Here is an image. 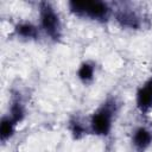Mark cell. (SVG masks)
<instances>
[{
	"mask_svg": "<svg viewBox=\"0 0 152 152\" xmlns=\"http://www.w3.org/2000/svg\"><path fill=\"white\" fill-rule=\"evenodd\" d=\"M118 113V102L114 97L106 99L89 118V132L97 137H108L113 129L115 115Z\"/></svg>",
	"mask_w": 152,
	"mask_h": 152,
	"instance_id": "6da1fadb",
	"label": "cell"
},
{
	"mask_svg": "<svg viewBox=\"0 0 152 152\" xmlns=\"http://www.w3.org/2000/svg\"><path fill=\"white\" fill-rule=\"evenodd\" d=\"M68 7L74 15L97 23L108 21L113 12L109 4L102 0H86V1L71 0L68 2Z\"/></svg>",
	"mask_w": 152,
	"mask_h": 152,
	"instance_id": "7a4b0ae2",
	"label": "cell"
},
{
	"mask_svg": "<svg viewBox=\"0 0 152 152\" xmlns=\"http://www.w3.org/2000/svg\"><path fill=\"white\" fill-rule=\"evenodd\" d=\"M39 28L52 42H59L62 39L63 28L62 20L55 7L48 1H40L38 4Z\"/></svg>",
	"mask_w": 152,
	"mask_h": 152,
	"instance_id": "3957f363",
	"label": "cell"
},
{
	"mask_svg": "<svg viewBox=\"0 0 152 152\" xmlns=\"http://www.w3.org/2000/svg\"><path fill=\"white\" fill-rule=\"evenodd\" d=\"M135 107L144 115L152 110V75L138 87L135 91Z\"/></svg>",
	"mask_w": 152,
	"mask_h": 152,
	"instance_id": "277c9868",
	"label": "cell"
},
{
	"mask_svg": "<svg viewBox=\"0 0 152 152\" xmlns=\"http://www.w3.org/2000/svg\"><path fill=\"white\" fill-rule=\"evenodd\" d=\"M131 144L135 152H146L152 145V129L146 126H138L131 135Z\"/></svg>",
	"mask_w": 152,
	"mask_h": 152,
	"instance_id": "5b68a950",
	"label": "cell"
},
{
	"mask_svg": "<svg viewBox=\"0 0 152 152\" xmlns=\"http://www.w3.org/2000/svg\"><path fill=\"white\" fill-rule=\"evenodd\" d=\"M116 23L128 30H139L141 26V19L138 13L131 8H120L114 13Z\"/></svg>",
	"mask_w": 152,
	"mask_h": 152,
	"instance_id": "8992f818",
	"label": "cell"
},
{
	"mask_svg": "<svg viewBox=\"0 0 152 152\" xmlns=\"http://www.w3.org/2000/svg\"><path fill=\"white\" fill-rule=\"evenodd\" d=\"M14 34L20 39L37 40L40 36V28L31 21H19L14 25Z\"/></svg>",
	"mask_w": 152,
	"mask_h": 152,
	"instance_id": "52a82bcc",
	"label": "cell"
},
{
	"mask_svg": "<svg viewBox=\"0 0 152 152\" xmlns=\"http://www.w3.org/2000/svg\"><path fill=\"white\" fill-rule=\"evenodd\" d=\"M7 115L17 125H19L20 122L24 121V119L26 116V107H25V103H24V101H23V99H21L19 93L12 95L10 104H8V113H7Z\"/></svg>",
	"mask_w": 152,
	"mask_h": 152,
	"instance_id": "ba28073f",
	"label": "cell"
},
{
	"mask_svg": "<svg viewBox=\"0 0 152 152\" xmlns=\"http://www.w3.org/2000/svg\"><path fill=\"white\" fill-rule=\"evenodd\" d=\"M95 64L90 61H84L82 62L76 71V76L78 78V81L83 84H90L93 83L94 78H95Z\"/></svg>",
	"mask_w": 152,
	"mask_h": 152,
	"instance_id": "9c48e42d",
	"label": "cell"
},
{
	"mask_svg": "<svg viewBox=\"0 0 152 152\" xmlns=\"http://www.w3.org/2000/svg\"><path fill=\"white\" fill-rule=\"evenodd\" d=\"M68 131L74 140H81L83 139L89 132V126H86L82 120L74 116L68 121Z\"/></svg>",
	"mask_w": 152,
	"mask_h": 152,
	"instance_id": "30bf717a",
	"label": "cell"
},
{
	"mask_svg": "<svg viewBox=\"0 0 152 152\" xmlns=\"http://www.w3.org/2000/svg\"><path fill=\"white\" fill-rule=\"evenodd\" d=\"M17 124L6 114L1 118L0 121V140L2 144H6L10 139L13 138L17 129Z\"/></svg>",
	"mask_w": 152,
	"mask_h": 152,
	"instance_id": "8fae6325",
	"label": "cell"
}]
</instances>
